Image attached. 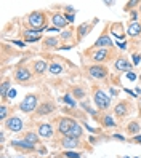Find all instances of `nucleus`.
Returning <instances> with one entry per match:
<instances>
[{"instance_id": "obj_6", "label": "nucleus", "mask_w": 141, "mask_h": 158, "mask_svg": "<svg viewBox=\"0 0 141 158\" xmlns=\"http://www.w3.org/2000/svg\"><path fill=\"white\" fill-rule=\"evenodd\" d=\"M42 31L43 29H26L23 31V37L26 42H37L42 35Z\"/></svg>"}, {"instance_id": "obj_10", "label": "nucleus", "mask_w": 141, "mask_h": 158, "mask_svg": "<svg viewBox=\"0 0 141 158\" xmlns=\"http://www.w3.org/2000/svg\"><path fill=\"white\" fill-rule=\"evenodd\" d=\"M51 23H53V26L56 27V29H63V27H66V24H68V19H66L64 15L55 13V15L51 16Z\"/></svg>"}, {"instance_id": "obj_20", "label": "nucleus", "mask_w": 141, "mask_h": 158, "mask_svg": "<svg viewBox=\"0 0 141 158\" xmlns=\"http://www.w3.org/2000/svg\"><path fill=\"white\" fill-rule=\"evenodd\" d=\"M127 131H128V134H138L139 133V123L138 122H131L128 126H127Z\"/></svg>"}, {"instance_id": "obj_42", "label": "nucleus", "mask_w": 141, "mask_h": 158, "mask_svg": "<svg viewBox=\"0 0 141 158\" xmlns=\"http://www.w3.org/2000/svg\"><path fill=\"white\" fill-rule=\"evenodd\" d=\"M136 18H138V13H136V11H133V13H131V19H133V21H135V19H136ZM135 23H136V21H135Z\"/></svg>"}, {"instance_id": "obj_24", "label": "nucleus", "mask_w": 141, "mask_h": 158, "mask_svg": "<svg viewBox=\"0 0 141 158\" xmlns=\"http://www.w3.org/2000/svg\"><path fill=\"white\" fill-rule=\"evenodd\" d=\"M58 39L56 37H48V39H45V42H43V45L46 46V48H55L56 45H58Z\"/></svg>"}, {"instance_id": "obj_21", "label": "nucleus", "mask_w": 141, "mask_h": 158, "mask_svg": "<svg viewBox=\"0 0 141 158\" xmlns=\"http://www.w3.org/2000/svg\"><path fill=\"white\" fill-rule=\"evenodd\" d=\"M79 145V139H72V137H64L63 141V147H77Z\"/></svg>"}, {"instance_id": "obj_23", "label": "nucleus", "mask_w": 141, "mask_h": 158, "mask_svg": "<svg viewBox=\"0 0 141 158\" xmlns=\"http://www.w3.org/2000/svg\"><path fill=\"white\" fill-rule=\"evenodd\" d=\"M101 122H103V125H104L106 128H112V126H116V122H114V118H112L111 115H104L101 118Z\"/></svg>"}, {"instance_id": "obj_35", "label": "nucleus", "mask_w": 141, "mask_h": 158, "mask_svg": "<svg viewBox=\"0 0 141 158\" xmlns=\"http://www.w3.org/2000/svg\"><path fill=\"white\" fill-rule=\"evenodd\" d=\"M133 5H139V2H128V3L125 5V11H127V10H130V8L133 6Z\"/></svg>"}, {"instance_id": "obj_14", "label": "nucleus", "mask_w": 141, "mask_h": 158, "mask_svg": "<svg viewBox=\"0 0 141 158\" xmlns=\"http://www.w3.org/2000/svg\"><path fill=\"white\" fill-rule=\"evenodd\" d=\"M55 110V104L53 102H43V104L37 109V115H48Z\"/></svg>"}, {"instance_id": "obj_47", "label": "nucleus", "mask_w": 141, "mask_h": 158, "mask_svg": "<svg viewBox=\"0 0 141 158\" xmlns=\"http://www.w3.org/2000/svg\"><path fill=\"white\" fill-rule=\"evenodd\" d=\"M139 10H141V3H139Z\"/></svg>"}, {"instance_id": "obj_46", "label": "nucleus", "mask_w": 141, "mask_h": 158, "mask_svg": "<svg viewBox=\"0 0 141 158\" xmlns=\"http://www.w3.org/2000/svg\"><path fill=\"white\" fill-rule=\"evenodd\" d=\"M139 106H141V98H139Z\"/></svg>"}, {"instance_id": "obj_4", "label": "nucleus", "mask_w": 141, "mask_h": 158, "mask_svg": "<svg viewBox=\"0 0 141 158\" xmlns=\"http://www.w3.org/2000/svg\"><path fill=\"white\" fill-rule=\"evenodd\" d=\"M88 73H90V77L93 78H106L108 77V67L106 66H103V64H95V66H90L88 67Z\"/></svg>"}, {"instance_id": "obj_49", "label": "nucleus", "mask_w": 141, "mask_h": 158, "mask_svg": "<svg viewBox=\"0 0 141 158\" xmlns=\"http://www.w3.org/2000/svg\"><path fill=\"white\" fill-rule=\"evenodd\" d=\"M124 158H128V156H124Z\"/></svg>"}, {"instance_id": "obj_37", "label": "nucleus", "mask_w": 141, "mask_h": 158, "mask_svg": "<svg viewBox=\"0 0 141 158\" xmlns=\"http://www.w3.org/2000/svg\"><path fill=\"white\" fill-rule=\"evenodd\" d=\"M61 35H63V39H69L72 34H71V31H68V32H64V34H61Z\"/></svg>"}, {"instance_id": "obj_1", "label": "nucleus", "mask_w": 141, "mask_h": 158, "mask_svg": "<svg viewBox=\"0 0 141 158\" xmlns=\"http://www.w3.org/2000/svg\"><path fill=\"white\" fill-rule=\"evenodd\" d=\"M37 101H39V98H37L35 94H27V96L23 99V102L20 104L21 112H24V114H31V112H34L35 107H37Z\"/></svg>"}, {"instance_id": "obj_15", "label": "nucleus", "mask_w": 141, "mask_h": 158, "mask_svg": "<svg viewBox=\"0 0 141 158\" xmlns=\"http://www.w3.org/2000/svg\"><path fill=\"white\" fill-rule=\"evenodd\" d=\"M95 46H98V48H106V46H112V40L109 39L108 34H103L99 39L96 40Z\"/></svg>"}, {"instance_id": "obj_30", "label": "nucleus", "mask_w": 141, "mask_h": 158, "mask_svg": "<svg viewBox=\"0 0 141 158\" xmlns=\"http://www.w3.org/2000/svg\"><path fill=\"white\" fill-rule=\"evenodd\" d=\"M63 101L66 102V104H69L71 107H76V99H72L71 94H64L63 96Z\"/></svg>"}, {"instance_id": "obj_16", "label": "nucleus", "mask_w": 141, "mask_h": 158, "mask_svg": "<svg viewBox=\"0 0 141 158\" xmlns=\"http://www.w3.org/2000/svg\"><path fill=\"white\" fill-rule=\"evenodd\" d=\"M11 145H13V147H18V148H21V150H29V152H32L34 147H35V145H32L31 142H27L26 139H24V141H13Z\"/></svg>"}, {"instance_id": "obj_7", "label": "nucleus", "mask_w": 141, "mask_h": 158, "mask_svg": "<svg viewBox=\"0 0 141 158\" xmlns=\"http://www.w3.org/2000/svg\"><path fill=\"white\" fill-rule=\"evenodd\" d=\"M7 128L10 129V131H13V133L21 131V129H23V122H21V118H18V117H10V118L7 120Z\"/></svg>"}, {"instance_id": "obj_11", "label": "nucleus", "mask_w": 141, "mask_h": 158, "mask_svg": "<svg viewBox=\"0 0 141 158\" xmlns=\"http://www.w3.org/2000/svg\"><path fill=\"white\" fill-rule=\"evenodd\" d=\"M114 67H116V70H119V72H130V70H131V62H128V61L124 59V58H119V59L116 61V64H114Z\"/></svg>"}, {"instance_id": "obj_8", "label": "nucleus", "mask_w": 141, "mask_h": 158, "mask_svg": "<svg viewBox=\"0 0 141 158\" xmlns=\"http://www.w3.org/2000/svg\"><path fill=\"white\" fill-rule=\"evenodd\" d=\"M15 80L20 81V83H24L27 80H31V70L26 69V67H20L15 72Z\"/></svg>"}, {"instance_id": "obj_12", "label": "nucleus", "mask_w": 141, "mask_h": 158, "mask_svg": "<svg viewBox=\"0 0 141 158\" xmlns=\"http://www.w3.org/2000/svg\"><path fill=\"white\" fill-rule=\"evenodd\" d=\"M91 59H95L96 62H99V64H101L103 61H108V59H109V51H108L106 48H99L98 51L93 53Z\"/></svg>"}, {"instance_id": "obj_2", "label": "nucleus", "mask_w": 141, "mask_h": 158, "mask_svg": "<svg viewBox=\"0 0 141 158\" xmlns=\"http://www.w3.org/2000/svg\"><path fill=\"white\" fill-rule=\"evenodd\" d=\"M95 104H96V107L98 109H101V110H106V109H109V106H111V98L106 94L104 91H101V89H95Z\"/></svg>"}, {"instance_id": "obj_39", "label": "nucleus", "mask_w": 141, "mask_h": 158, "mask_svg": "<svg viewBox=\"0 0 141 158\" xmlns=\"http://www.w3.org/2000/svg\"><path fill=\"white\" fill-rule=\"evenodd\" d=\"M66 19H68V23H72L74 21V16L72 15H68V16H66Z\"/></svg>"}, {"instance_id": "obj_40", "label": "nucleus", "mask_w": 141, "mask_h": 158, "mask_svg": "<svg viewBox=\"0 0 141 158\" xmlns=\"http://www.w3.org/2000/svg\"><path fill=\"white\" fill-rule=\"evenodd\" d=\"M114 137L119 139V141H125V137H124V136H120V134H114Z\"/></svg>"}, {"instance_id": "obj_45", "label": "nucleus", "mask_w": 141, "mask_h": 158, "mask_svg": "<svg viewBox=\"0 0 141 158\" xmlns=\"http://www.w3.org/2000/svg\"><path fill=\"white\" fill-rule=\"evenodd\" d=\"M15 45H18V46H24V43H21V42H13Z\"/></svg>"}, {"instance_id": "obj_27", "label": "nucleus", "mask_w": 141, "mask_h": 158, "mask_svg": "<svg viewBox=\"0 0 141 158\" xmlns=\"http://www.w3.org/2000/svg\"><path fill=\"white\" fill-rule=\"evenodd\" d=\"M26 141L31 142L32 145H35L37 142H39V136H37L35 133H27V134H26Z\"/></svg>"}, {"instance_id": "obj_43", "label": "nucleus", "mask_w": 141, "mask_h": 158, "mask_svg": "<svg viewBox=\"0 0 141 158\" xmlns=\"http://www.w3.org/2000/svg\"><path fill=\"white\" fill-rule=\"evenodd\" d=\"M119 46H120L122 50H125V48H127V43H119Z\"/></svg>"}, {"instance_id": "obj_26", "label": "nucleus", "mask_w": 141, "mask_h": 158, "mask_svg": "<svg viewBox=\"0 0 141 158\" xmlns=\"http://www.w3.org/2000/svg\"><path fill=\"white\" fill-rule=\"evenodd\" d=\"M72 94L76 96L77 99H83V98H85V89L80 88V86H76V88L72 89Z\"/></svg>"}, {"instance_id": "obj_9", "label": "nucleus", "mask_w": 141, "mask_h": 158, "mask_svg": "<svg viewBox=\"0 0 141 158\" xmlns=\"http://www.w3.org/2000/svg\"><path fill=\"white\" fill-rule=\"evenodd\" d=\"M114 112H116V115L117 117H125L128 112H130V102H127V101H120L119 104L114 107Z\"/></svg>"}, {"instance_id": "obj_13", "label": "nucleus", "mask_w": 141, "mask_h": 158, "mask_svg": "<svg viewBox=\"0 0 141 158\" xmlns=\"http://www.w3.org/2000/svg\"><path fill=\"white\" fill-rule=\"evenodd\" d=\"M39 136H40V137H45V139L51 137V136H53V128H51V125L42 123V125L39 126Z\"/></svg>"}, {"instance_id": "obj_18", "label": "nucleus", "mask_w": 141, "mask_h": 158, "mask_svg": "<svg viewBox=\"0 0 141 158\" xmlns=\"http://www.w3.org/2000/svg\"><path fill=\"white\" fill-rule=\"evenodd\" d=\"M82 136V128H80V125H74L72 128H71V131L68 133V136H64V137H72V139H79Z\"/></svg>"}, {"instance_id": "obj_44", "label": "nucleus", "mask_w": 141, "mask_h": 158, "mask_svg": "<svg viewBox=\"0 0 141 158\" xmlns=\"http://www.w3.org/2000/svg\"><path fill=\"white\" fill-rule=\"evenodd\" d=\"M66 10H68L69 13H74V11H76V10H74V8H72V6H68V8H66Z\"/></svg>"}, {"instance_id": "obj_31", "label": "nucleus", "mask_w": 141, "mask_h": 158, "mask_svg": "<svg viewBox=\"0 0 141 158\" xmlns=\"http://www.w3.org/2000/svg\"><path fill=\"white\" fill-rule=\"evenodd\" d=\"M63 156H68V158H80V155L76 153V152H64Z\"/></svg>"}, {"instance_id": "obj_34", "label": "nucleus", "mask_w": 141, "mask_h": 158, "mask_svg": "<svg viewBox=\"0 0 141 158\" xmlns=\"http://www.w3.org/2000/svg\"><path fill=\"white\" fill-rule=\"evenodd\" d=\"M139 62H141V56L139 54H133V64L136 66V64H139Z\"/></svg>"}, {"instance_id": "obj_28", "label": "nucleus", "mask_w": 141, "mask_h": 158, "mask_svg": "<svg viewBox=\"0 0 141 158\" xmlns=\"http://www.w3.org/2000/svg\"><path fill=\"white\" fill-rule=\"evenodd\" d=\"M122 31V24H116V26H112V34H114L117 39H124V34H120Z\"/></svg>"}, {"instance_id": "obj_32", "label": "nucleus", "mask_w": 141, "mask_h": 158, "mask_svg": "<svg viewBox=\"0 0 141 158\" xmlns=\"http://www.w3.org/2000/svg\"><path fill=\"white\" fill-rule=\"evenodd\" d=\"M5 117H7V107L2 106L0 107V120H5Z\"/></svg>"}, {"instance_id": "obj_5", "label": "nucleus", "mask_w": 141, "mask_h": 158, "mask_svg": "<svg viewBox=\"0 0 141 158\" xmlns=\"http://www.w3.org/2000/svg\"><path fill=\"white\" fill-rule=\"evenodd\" d=\"M76 125V122H74L72 118H68V117H64V118H61L59 122H58V131L61 133V134H64V136H68V133L71 131V128Z\"/></svg>"}, {"instance_id": "obj_22", "label": "nucleus", "mask_w": 141, "mask_h": 158, "mask_svg": "<svg viewBox=\"0 0 141 158\" xmlns=\"http://www.w3.org/2000/svg\"><path fill=\"white\" fill-rule=\"evenodd\" d=\"M48 70H50V73H53V75H58V73L63 72V66H61V64H56V62H51Z\"/></svg>"}, {"instance_id": "obj_41", "label": "nucleus", "mask_w": 141, "mask_h": 158, "mask_svg": "<svg viewBox=\"0 0 141 158\" xmlns=\"http://www.w3.org/2000/svg\"><path fill=\"white\" fill-rule=\"evenodd\" d=\"M109 93H111V96H117V91H116L114 88H111V89H109Z\"/></svg>"}, {"instance_id": "obj_19", "label": "nucleus", "mask_w": 141, "mask_h": 158, "mask_svg": "<svg viewBox=\"0 0 141 158\" xmlns=\"http://www.w3.org/2000/svg\"><path fill=\"white\" fill-rule=\"evenodd\" d=\"M34 70L37 73H43L45 70H48V66H46L45 61H35L34 62Z\"/></svg>"}, {"instance_id": "obj_17", "label": "nucleus", "mask_w": 141, "mask_h": 158, "mask_svg": "<svg viewBox=\"0 0 141 158\" xmlns=\"http://www.w3.org/2000/svg\"><path fill=\"white\" fill-rule=\"evenodd\" d=\"M127 34L130 37H138L141 34V24L139 23H131L128 27H127Z\"/></svg>"}, {"instance_id": "obj_33", "label": "nucleus", "mask_w": 141, "mask_h": 158, "mask_svg": "<svg viewBox=\"0 0 141 158\" xmlns=\"http://www.w3.org/2000/svg\"><path fill=\"white\" fill-rule=\"evenodd\" d=\"M127 78H128V80H131V81H133V80H136V75H135V73H133V72L130 70V72H127Z\"/></svg>"}, {"instance_id": "obj_50", "label": "nucleus", "mask_w": 141, "mask_h": 158, "mask_svg": "<svg viewBox=\"0 0 141 158\" xmlns=\"http://www.w3.org/2000/svg\"><path fill=\"white\" fill-rule=\"evenodd\" d=\"M139 80H141V75H139Z\"/></svg>"}, {"instance_id": "obj_36", "label": "nucleus", "mask_w": 141, "mask_h": 158, "mask_svg": "<svg viewBox=\"0 0 141 158\" xmlns=\"http://www.w3.org/2000/svg\"><path fill=\"white\" fill-rule=\"evenodd\" d=\"M15 94H16V91H15V89H10V91H8V94H7V98H8V99H13Z\"/></svg>"}, {"instance_id": "obj_38", "label": "nucleus", "mask_w": 141, "mask_h": 158, "mask_svg": "<svg viewBox=\"0 0 141 158\" xmlns=\"http://www.w3.org/2000/svg\"><path fill=\"white\" fill-rule=\"evenodd\" d=\"M133 141H135V142H141V134H136V136L133 137Z\"/></svg>"}, {"instance_id": "obj_25", "label": "nucleus", "mask_w": 141, "mask_h": 158, "mask_svg": "<svg viewBox=\"0 0 141 158\" xmlns=\"http://www.w3.org/2000/svg\"><path fill=\"white\" fill-rule=\"evenodd\" d=\"M88 29H90L88 23H83V24H80V26H79V29H77V32H79V40H80L82 37H83V35H85V34L88 32Z\"/></svg>"}, {"instance_id": "obj_3", "label": "nucleus", "mask_w": 141, "mask_h": 158, "mask_svg": "<svg viewBox=\"0 0 141 158\" xmlns=\"http://www.w3.org/2000/svg\"><path fill=\"white\" fill-rule=\"evenodd\" d=\"M27 23L32 29H43V24H45V15L42 11H34L27 16Z\"/></svg>"}, {"instance_id": "obj_29", "label": "nucleus", "mask_w": 141, "mask_h": 158, "mask_svg": "<svg viewBox=\"0 0 141 158\" xmlns=\"http://www.w3.org/2000/svg\"><path fill=\"white\" fill-rule=\"evenodd\" d=\"M8 88H10V81H3V83H2V88H0V94H2V99L7 98V94H8Z\"/></svg>"}, {"instance_id": "obj_48", "label": "nucleus", "mask_w": 141, "mask_h": 158, "mask_svg": "<svg viewBox=\"0 0 141 158\" xmlns=\"http://www.w3.org/2000/svg\"><path fill=\"white\" fill-rule=\"evenodd\" d=\"M135 158H139V156H135Z\"/></svg>"}]
</instances>
